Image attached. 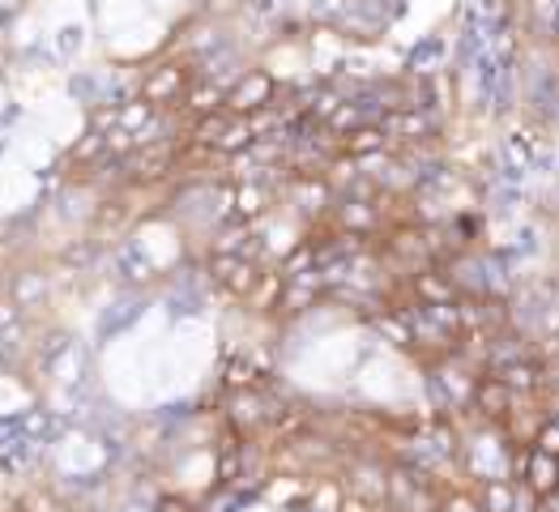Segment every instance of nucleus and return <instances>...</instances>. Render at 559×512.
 Listing matches in <instances>:
<instances>
[{"mask_svg": "<svg viewBox=\"0 0 559 512\" xmlns=\"http://www.w3.org/2000/svg\"><path fill=\"white\" fill-rule=\"evenodd\" d=\"M278 78L274 73H265V69H257V64H248V73L235 82L231 91H227V111L231 116H252V111H261V107H274L278 103Z\"/></svg>", "mask_w": 559, "mask_h": 512, "instance_id": "obj_4", "label": "nucleus"}, {"mask_svg": "<svg viewBox=\"0 0 559 512\" xmlns=\"http://www.w3.org/2000/svg\"><path fill=\"white\" fill-rule=\"evenodd\" d=\"M496 376L509 384L513 397H538L547 384V364H543V355H534V359H516L509 368H500Z\"/></svg>", "mask_w": 559, "mask_h": 512, "instance_id": "obj_7", "label": "nucleus"}, {"mask_svg": "<svg viewBox=\"0 0 559 512\" xmlns=\"http://www.w3.org/2000/svg\"><path fill=\"white\" fill-rule=\"evenodd\" d=\"M265 265L261 261H248V257H223V252H205V278L214 282L218 290H227L231 299H248L252 286L261 282Z\"/></svg>", "mask_w": 559, "mask_h": 512, "instance_id": "obj_3", "label": "nucleus"}, {"mask_svg": "<svg viewBox=\"0 0 559 512\" xmlns=\"http://www.w3.org/2000/svg\"><path fill=\"white\" fill-rule=\"evenodd\" d=\"M111 265H116V278L124 282L129 290H141V286H150V282L158 278V265L145 257V248H138V243H124V248H116Z\"/></svg>", "mask_w": 559, "mask_h": 512, "instance_id": "obj_6", "label": "nucleus"}, {"mask_svg": "<svg viewBox=\"0 0 559 512\" xmlns=\"http://www.w3.org/2000/svg\"><path fill=\"white\" fill-rule=\"evenodd\" d=\"M282 286H286V278H282L274 265H265V274H261V282L252 286V295H248L243 303H248L252 312H261V317H278Z\"/></svg>", "mask_w": 559, "mask_h": 512, "instance_id": "obj_12", "label": "nucleus"}, {"mask_svg": "<svg viewBox=\"0 0 559 512\" xmlns=\"http://www.w3.org/2000/svg\"><path fill=\"white\" fill-rule=\"evenodd\" d=\"M231 111L223 107V111H214V116H197V120H188V145H205V150H218V141L227 138V129H231Z\"/></svg>", "mask_w": 559, "mask_h": 512, "instance_id": "obj_13", "label": "nucleus"}, {"mask_svg": "<svg viewBox=\"0 0 559 512\" xmlns=\"http://www.w3.org/2000/svg\"><path fill=\"white\" fill-rule=\"evenodd\" d=\"M551 4H556V9H559V0H551Z\"/></svg>", "mask_w": 559, "mask_h": 512, "instance_id": "obj_21", "label": "nucleus"}, {"mask_svg": "<svg viewBox=\"0 0 559 512\" xmlns=\"http://www.w3.org/2000/svg\"><path fill=\"white\" fill-rule=\"evenodd\" d=\"M342 13H346V0H312L308 4V22L312 26H325V31H333L342 22Z\"/></svg>", "mask_w": 559, "mask_h": 512, "instance_id": "obj_17", "label": "nucleus"}, {"mask_svg": "<svg viewBox=\"0 0 559 512\" xmlns=\"http://www.w3.org/2000/svg\"><path fill=\"white\" fill-rule=\"evenodd\" d=\"M530 449H538V453H547V457H559V422L556 419L538 422V431H534Z\"/></svg>", "mask_w": 559, "mask_h": 512, "instance_id": "obj_18", "label": "nucleus"}, {"mask_svg": "<svg viewBox=\"0 0 559 512\" xmlns=\"http://www.w3.org/2000/svg\"><path fill=\"white\" fill-rule=\"evenodd\" d=\"M521 487L534 491L538 500L559 496V457H547V453L530 449V462H525V474H521Z\"/></svg>", "mask_w": 559, "mask_h": 512, "instance_id": "obj_8", "label": "nucleus"}, {"mask_svg": "<svg viewBox=\"0 0 559 512\" xmlns=\"http://www.w3.org/2000/svg\"><path fill=\"white\" fill-rule=\"evenodd\" d=\"M440 512H483L466 478H453V483L440 487Z\"/></svg>", "mask_w": 559, "mask_h": 512, "instance_id": "obj_16", "label": "nucleus"}, {"mask_svg": "<svg viewBox=\"0 0 559 512\" xmlns=\"http://www.w3.org/2000/svg\"><path fill=\"white\" fill-rule=\"evenodd\" d=\"M440 69H444V44L440 39H423L411 56H406V78H440Z\"/></svg>", "mask_w": 559, "mask_h": 512, "instance_id": "obj_15", "label": "nucleus"}, {"mask_svg": "<svg viewBox=\"0 0 559 512\" xmlns=\"http://www.w3.org/2000/svg\"><path fill=\"white\" fill-rule=\"evenodd\" d=\"M469 487H474V500L483 512H516L513 478H483V483H469Z\"/></svg>", "mask_w": 559, "mask_h": 512, "instance_id": "obj_10", "label": "nucleus"}, {"mask_svg": "<svg viewBox=\"0 0 559 512\" xmlns=\"http://www.w3.org/2000/svg\"><path fill=\"white\" fill-rule=\"evenodd\" d=\"M47 295H51V278H47L44 270H26V274H17V282H13L9 303L17 312H26V308H39Z\"/></svg>", "mask_w": 559, "mask_h": 512, "instance_id": "obj_14", "label": "nucleus"}, {"mask_svg": "<svg viewBox=\"0 0 559 512\" xmlns=\"http://www.w3.org/2000/svg\"><path fill=\"white\" fill-rule=\"evenodd\" d=\"M197 82V69L180 60H163V64H150L138 82V98H145L154 111H185V94Z\"/></svg>", "mask_w": 559, "mask_h": 512, "instance_id": "obj_1", "label": "nucleus"}, {"mask_svg": "<svg viewBox=\"0 0 559 512\" xmlns=\"http://www.w3.org/2000/svg\"><path fill=\"white\" fill-rule=\"evenodd\" d=\"M342 154H346L350 163H372L380 154H393V145H389L380 124H364V129H355L350 138H342Z\"/></svg>", "mask_w": 559, "mask_h": 512, "instance_id": "obj_9", "label": "nucleus"}, {"mask_svg": "<svg viewBox=\"0 0 559 512\" xmlns=\"http://www.w3.org/2000/svg\"><path fill=\"white\" fill-rule=\"evenodd\" d=\"M274 188L270 184H231V218L239 223H265L270 218V210H274Z\"/></svg>", "mask_w": 559, "mask_h": 512, "instance_id": "obj_5", "label": "nucleus"}, {"mask_svg": "<svg viewBox=\"0 0 559 512\" xmlns=\"http://www.w3.org/2000/svg\"><path fill=\"white\" fill-rule=\"evenodd\" d=\"M243 9H248V0H205V17H214V22L235 17V13H243Z\"/></svg>", "mask_w": 559, "mask_h": 512, "instance_id": "obj_19", "label": "nucleus"}, {"mask_svg": "<svg viewBox=\"0 0 559 512\" xmlns=\"http://www.w3.org/2000/svg\"><path fill=\"white\" fill-rule=\"evenodd\" d=\"M227 107V91L223 86H214V82H205V78H197L185 94V116L188 120H197V116H214V111H223Z\"/></svg>", "mask_w": 559, "mask_h": 512, "instance_id": "obj_11", "label": "nucleus"}, {"mask_svg": "<svg viewBox=\"0 0 559 512\" xmlns=\"http://www.w3.org/2000/svg\"><path fill=\"white\" fill-rule=\"evenodd\" d=\"M551 44H559V13H556V22H551Z\"/></svg>", "mask_w": 559, "mask_h": 512, "instance_id": "obj_20", "label": "nucleus"}, {"mask_svg": "<svg viewBox=\"0 0 559 512\" xmlns=\"http://www.w3.org/2000/svg\"><path fill=\"white\" fill-rule=\"evenodd\" d=\"M290 214H299L304 223H329L333 205H337V192L329 184V176H290L282 188Z\"/></svg>", "mask_w": 559, "mask_h": 512, "instance_id": "obj_2", "label": "nucleus"}]
</instances>
